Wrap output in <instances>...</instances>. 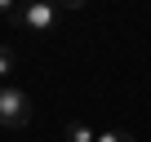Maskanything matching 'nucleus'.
Here are the masks:
<instances>
[{
    "label": "nucleus",
    "mask_w": 151,
    "mask_h": 142,
    "mask_svg": "<svg viewBox=\"0 0 151 142\" xmlns=\"http://www.w3.org/2000/svg\"><path fill=\"white\" fill-rule=\"evenodd\" d=\"M58 18H62V5H58V0H18V14H14L18 27L40 31V36H49L58 27Z\"/></svg>",
    "instance_id": "nucleus-1"
},
{
    "label": "nucleus",
    "mask_w": 151,
    "mask_h": 142,
    "mask_svg": "<svg viewBox=\"0 0 151 142\" xmlns=\"http://www.w3.org/2000/svg\"><path fill=\"white\" fill-rule=\"evenodd\" d=\"M31 120V93L18 85H0V124L5 129H22Z\"/></svg>",
    "instance_id": "nucleus-2"
},
{
    "label": "nucleus",
    "mask_w": 151,
    "mask_h": 142,
    "mask_svg": "<svg viewBox=\"0 0 151 142\" xmlns=\"http://www.w3.org/2000/svg\"><path fill=\"white\" fill-rule=\"evenodd\" d=\"M67 142H98V133H93L85 120H71V124H67Z\"/></svg>",
    "instance_id": "nucleus-3"
},
{
    "label": "nucleus",
    "mask_w": 151,
    "mask_h": 142,
    "mask_svg": "<svg viewBox=\"0 0 151 142\" xmlns=\"http://www.w3.org/2000/svg\"><path fill=\"white\" fill-rule=\"evenodd\" d=\"M9 76H14V49H9V44H0V80L9 85Z\"/></svg>",
    "instance_id": "nucleus-4"
},
{
    "label": "nucleus",
    "mask_w": 151,
    "mask_h": 142,
    "mask_svg": "<svg viewBox=\"0 0 151 142\" xmlns=\"http://www.w3.org/2000/svg\"><path fill=\"white\" fill-rule=\"evenodd\" d=\"M98 142H133V133L129 129H107V133H98Z\"/></svg>",
    "instance_id": "nucleus-5"
},
{
    "label": "nucleus",
    "mask_w": 151,
    "mask_h": 142,
    "mask_svg": "<svg viewBox=\"0 0 151 142\" xmlns=\"http://www.w3.org/2000/svg\"><path fill=\"white\" fill-rule=\"evenodd\" d=\"M58 5H62V9H85L89 0H58Z\"/></svg>",
    "instance_id": "nucleus-6"
},
{
    "label": "nucleus",
    "mask_w": 151,
    "mask_h": 142,
    "mask_svg": "<svg viewBox=\"0 0 151 142\" xmlns=\"http://www.w3.org/2000/svg\"><path fill=\"white\" fill-rule=\"evenodd\" d=\"M0 14H18V0H0Z\"/></svg>",
    "instance_id": "nucleus-7"
}]
</instances>
